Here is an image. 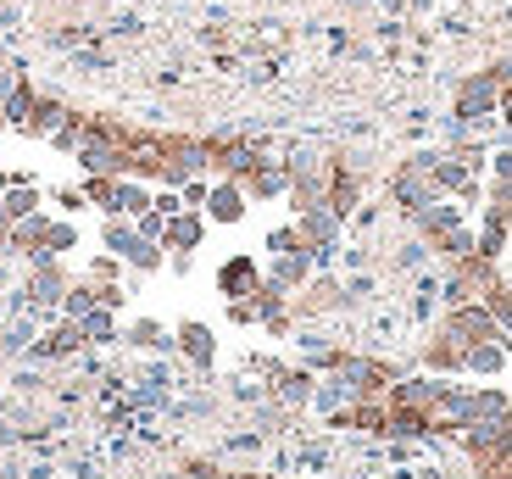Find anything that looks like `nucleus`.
Returning a JSON list of instances; mask_svg holds the SVG:
<instances>
[{"label":"nucleus","mask_w":512,"mask_h":479,"mask_svg":"<svg viewBox=\"0 0 512 479\" xmlns=\"http://www.w3.org/2000/svg\"><path fill=\"white\" fill-rule=\"evenodd\" d=\"M78 184H84V201L106 218L112 212V195H117V179H106V173H78Z\"/></svg>","instance_id":"a878e982"},{"label":"nucleus","mask_w":512,"mask_h":479,"mask_svg":"<svg viewBox=\"0 0 512 479\" xmlns=\"http://www.w3.org/2000/svg\"><path fill=\"white\" fill-rule=\"evenodd\" d=\"M78 223L73 218H51V234H45V257H67V251H78Z\"/></svg>","instance_id":"bb28decb"},{"label":"nucleus","mask_w":512,"mask_h":479,"mask_svg":"<svg viewBox=\"0 0 512 479\" xmlns=\"http://www.w3.org/2000/svg\"><path fill=\"white\" fill-rule=\"evenodd\" d=\"M490 78H496L501 90H507V84H512V56H501V62H490Z\"/></svg>","instance_id":"58836bf2"},{"label":"nucleus","mask_w":512,"mask_h":479,"mask_svg":"<svg viewBox=\"0 0 512 479\" xmlns=\"http://www.w3.org/2000/svg\"><path fill=\"white\" fill-rule=\"evenodd\" d=\"M479 301H485V307H490V318H496V324L512 335V285H507V279H501V285H490Z\"/></svg>","instance_id":"cd10ccee"},{"label":"nucleus","mask_w":512,"mask_h":479,"mask_svg":"<svg viewBox=\"0 0 512 479\" xmlns=\"http://www.w3.org/2000/svg\"><path fill=\"white\" fill-rule=\"evenodd\" d=\"M206 195H212V173H195V179L179 184V201H184V207H195V212L206 207Z\"/></svg>","instance_id":"2f4dec72"},{"label":"nucleus","mask_w":512,"mask_h":479,"mask_svg":"<svg viewBox=\"0 0 512 479\" xmlns=\"http://www.w3.org/2000/svg\"><path fill=\"white\" fill-rule=\"evenodd\" d=\"M173 351H179L195 374H212V368H218V335H212V324H201V318H179V324H173Z\"/></svg>","instance_id":"39448f33"},{"label":"nucleus","mask_w":512,"mask_h":479,"mask_svg":"<svg viewBox=\"0 0 512 479\" xmlns=\"http://www.w3.org/2000/svg\"><path fill=\"white\" fill-rule=\"evenodd\" d=\"M440 329H446L451 340H462V346H479V340H512L507 329H501L496 318H490L485 301H462V307H446Z\"/></svg>","instance_id":"7ed1b4c3"},{"label":"nucleus","mask_w":512,"mask_h":479,"mask_svg":"<svg viewBox=\"0 0 512 479\" xmlns=\"http://www.w3.org/2000/svg\"><path fill=\"white\" fill-rule=\"evenodd\" d=\"M151 195H156V184L117 179V195H112V212L106 218H140V212H151Z\"/></svg>","instance_id":"aec40b11"},{"label":"nucleus","mask_w":512,"mask_h":479,"mask_svg":"<svg viewBox=\"0 0 512 479\" xmlns=\"http://www.w3.org/2000/svg\"><path fill=\"white\" fill-rule=\"evenodd\" d=\"M78 351H84V324L56 312V324L39 335V357H78Z\"/></svg>","instance_id":"f3484780"},{"label":"nucleus","mask_w":512,"mask_h":479,"mask_svg":"<svg viewBox=\"0 0 512 479\" xmlns=\"http://www.w3.org/2000/svg\"><path fill=\"white\" fill-rule=\"evenodd\" d=\"M234 479H279V474H234Z\"/></svg>","instance_id":"37998d69"},{"label":"nucleus","mask_w":512,"mask_h":479,"mask_svg":"<svg viewBox=\"0 0 512 479\" xmlns=\"http://www.w3.org/2000/svg\"><path fill=\"white\" fill-rule=\"evenodd\" d=\"M134 223H140V234H145V240H162V229H167V218H162V212H140V218H134Z\"/></svg>","instance_id":"c9c22d12"},{"label":"nucleus","mask_w":512,"mask_h":479,"mask_svg":"<svg viewBox=\"0 0 512 479\" xmlns=\"http://www.w3.org/2000/svg\"><path fill=\"white\" fill-rule=\"evenodd\" d=\"M418 368H423V374L462 379V374H468V346H462V340H451L446 329H435V335L418 346Z\"/></svg>","instance_id":"6e6552de"},{"label":"nucleus","mask_w":512,"mask_h":479,"mask_svg":"<svg viewBox=\"0 0 512 479\" xmlns=\"http://www.w3.org/2000/svg\"><path fill=\"white\" fill-rule=\"evenodd\" d=\"M206 212H195V207H184V212H173L167 218V229H162V246L167 251H201L206 246Z\"/></svg>","instance_id":"ddd939ff"},{"label":"nucleus","mask_w":512,"mask_h":479,"mask_svg":"<svg viewBox=\"0 0 512 479\" xmlns=\"http://www.w3.org/2000/svg\"><path fill=\"white\" fill-rule=\"evenodd\" d=\"M95 307H101V279H90V273H84V279H73V285H67L62 318H84V312H95Z\"/></svg>","instance_id":"5701e85b"},{"label":"nucleus","mask_w":512,"mask_h":479,"mask_svg":"<svg viewBox=\"0 0 512 479\" xmlns=\"http://www.w3.org/2000/svg\"><path fill=\"white\" fill-rule=\"evenodd\" d=\"M78 324H84V346H117V340H123V329H117V312H106V307L84 312Z\"/></svg>","instance_id":"393cba45"},{"label":"nucleus","mask_w":512,"mask_h":479,"mask_svg":"<svg viewBox=\"0 0 512 479\" xmlns=\"http://www.w3.org/2000/svg\"><path fill=\"white\" fill-rule=\"evenodd\" d=\"M490 179H512V145H496V151H490Z\"/></svg>","instance_id":"f704fd0d"},{"label":"nucleus","mask_w":512,"mask_h":479,"mask_svg":"<svg viewBox=\"0 0 512 479\" xmlns=\"http://www.w3.org/2000/svg\"><path fill=\"white\" fill-rule=\"evenodd\" d=\"M507 234H512L507 218H496V212H479V223H474V251H479V257H490V262H501V257H507Z\"/></svg>","instance_id":"6ab92c4d"},{"label":"nucleus","mask_w":512,"mask_h":479,"mask_svg":"<svg viewBox=\"0 0 512 479\" xmlns=\"http://www.w3.org/2000/svg\"><path fill=\"white\" fill-rule=\"evenodd\" d=\"M279 251H307V240H301V229L290 223H279V229H268V257H279Z\"/></svg>","instance_id":"c756f323"},{"label":"nucleus","mask_w":512,"mask_h":479,"mask_svg":"<svg viewBox=\"0 0 512 479\" xmlns=\"http://www.w3.org/2000/svg\"><path fill=\"white\" fill-rule=\"evenodd\" d=\"M6 184H12V173H6V168H0V195H6Z\"/></svg>","instance_id":"79ce46f5"},{"label":"nucleus","mask_w":512,"mask_h":479,"mask_svg":"<svg viewBox=\"0 0 512 479\" xmlns=\"http://www.w3.org/2000/svg\"><path fill=\"white\" fill-rule=\"evenodd\" d=\"M507 407H512V396L501 385H468L462 413H457V435H462V429H479V424H496Z\"/></svg>","instance_id":"9d476101"},{"label":"nucleus","mask_w":512,"mask_h":479,"mask_svg":"<svg viewBox=\"0 0 512 479\" xmlns=\"http://www.w3.org/2000/svg\"><path fill=\"white\" fill-rule=\"evenodd\" d=\"M101 307H106V312H123V307H128V290H123V285H101Z\"/></svg>","instance_id":"e433bc0d"},{"label":"nucleus","mask_w":512,"mask_h":479,"mask_svg":"<svg viewBox=\"0 0 512 479\" xmlns=\"http://www.w3.org/2000/svg\"><path fill=\"white\" fill-rule=\"evenodd\" d=\"M496 117H501V123H507V129H512V84H507V90H501V106H496Z\"/></svg>","instance_id":"ea45409f"},{"label":"nucleus","mask_w":512,"mask_h":479,"mask_svg":"<svg viewBox=\"0 0 512 479\" xmlns=\"http://www.w3.org/2000/svg\"><path fill=\"white\" fill-rule=\"evenodd\" d=\"M240 190L251 195V207H256V201H284V190H290V162L262 156V162H256V168L240 179Z\"/></svg>","instance_id":"f8f14e48"},{"label":"nucleus","mask_w":512,"mask_h":479,"mask_svg":"<svg viewBox=\"0 0 512 479\" xmlns=\"http://www.w3.org/2000/svg\"><path fill=\"white\" fill-rule=\"evenodd\" d=\"M496 106H501V84L490 78V67L468 73L451 95V117H457V134H485L496 123Z\"/></svg>","instance_id":"f257e3e1"},{"label":"nucleus","mask_w":512,"mask_h":479,"mask_svg":"<svg viewBox=\"0 0 512 479\" xmlns=\"http://www.w3.org/2000/svg\"><path fill=\"white\" fill-rule=\"evenodd\" d=\"M312 273H318V262H312V251H279V257L268 262V279H273L279 290H290V296H295L301 285H307Z\"/></svg>","instance_id":"4468645a"},{"label":"nucleus","mask_w":512,"mask_h":479,"mask_svg":"<svg viewBox=\"0 0 512 479\" xmlns=\"http://www.w3.org/2000/svg\"><path fill=\"white\" fill-rule=\"evenodd\" d=\"M262 262H256V251H229V257L218 262V273H212V285H218V296L223 301H240V296H251L256 285H262Z\"/></svg>","instance_id":"0eeeda50"},{"label":"nucleus","mask_w":512,"mask_h":479,"mask_svg":"<svg viewBox=\"0 0 512 479\" xmlns=\"http://www.w3.org/2000/svg\"><path fill=\"white\" fill-rule=\"evenodd\" d=\"M0 212H6L12 223H23V218H34V212H45V184H39V179L6 184V195H0Z\"/></svg>","instance_id":"2eb2a0df"},{"label":"nucleus","mask_w":512,"mask_h":479,"mask_svg":"<svg viewBox=\"0 0 512 479\" xmlns=\"http://www.w3.org/2000/svg\"><path fill=\"white\" fill-rule=\"evenodd\" d=\"M145 234H140V223L134 218H101V251H112V257H123L128 262V251L140 246Z\"/></svg>","instance_id":"412c9836"},{"label":"nucleus","mask_w":512,"mask_h":479,"mask_svg":"<svg viewBox=\"0 0 512 479\" xmlns=\"http://www.w3.org/2000/svg\"><path fill=\"white\" fill-rule=\"evenodd\" d=\"M206 223H218V229H240L245 212H251V195L240 190V179H212V195H206Z\"/></svg>","instance_id":"1a4fd4ad"},{"label":"nucleus","mask_w":512,"mask_h":479,"mask_svg":"<svg viewBox=\"0 0 512 479\" xmlns=\"http://www.w3.org/2000/svg\"><path fill=\"white\" fill-rule=\"evenodd\" d=\"M507 363H512V340H479V346H468V374L474 379L507 374Z\"/></svg>","instance_id":"a211bd4d"},{"label":"nucleus","mask_w":512,"mask_h":479,"mask_svg":"<svg viewBox=\"0 0 512 479\" xmlns=\"http://www.w3.org/2000/svg\"><path fill=\"white\" fill-rule=\"evenodd\" d=\"M84 134H90V112H78V106H67L62 112V123H56V134H51V145L62 156H73L78 145H84Z\"/></svg>","instance_id":"b1692460"},{"label":"nucleus","mask_w":512,"mask_h":479,"mask_svg":"<svg viewBox=\"0 0 512 479\" xmlns=\"http://www.w3.org/2000/svg\"><path fill=\"white\" fill-rule=\"evenodd\" d=\"M0 134H12V117H6V101H0Z\"/></svg>","instance_id":"a19ab883"},{"label":"nucleus","mask_w":512,"mask_h":479,"mask_svg":"<svg viewBox=\"0 0 512 479\" xmlns=\"http://www.w3.org/2000/svg\"><path fill=\"white\" fill-rule=\"evenodd\" d=\"M123 346H134V351H167V346H173V329H167L162 318H134V324L123 329Z\"/></svg>","instance_id":"4be33fe9"},{"label":"nucleus","mask_w":512,"mask_h":479,"mask_svg":"<svg viewBox=\"0 0 512 479\" xmlns=\"http://www.w3.org/2000/svg\"><path fill=\"white\" fill-rule=\"evenodd\" d=\"M45 201H56V207H62V218H78V212L90 207V201H84V184H51V190H45Z\"/></svg>","instance_id":"c85d7f7f"},{"label":"nucleus","mask_w":512,"mask_h":479,"mask_svg":"<svg viewBox=\"0 0 512 479\" xmlns=\"http://www.w3.org/2000/svg\"><path fill=\"white\" fill-rule=\"evenodd\" d=\"M323 207H329L334 218H351V212L362 207V173L351 168L346 156H334V162H329V190H323Z\"/></svg>","instance_id":"9b49d317"},{"label":"nucleus","mask_w":512,"mask_h":479,"mask_svg":"<svg viewBox=\"0 0 512 479\" xmlns=\"http://www.w3.org/2000/svg\"><path fill=\"white\" fill-rule=\"evenodd\" d=\"M123 273H128V262L112 257V251H95V257H90V279H101V285H117Z\"/></svg>","instance_id":"7c9ffc66"},{"label":"nucleus","mask_w":512,"mask_h":479,"mask_svg":"<svg viewBox=\"0 0 512 479\" xmlns=\"http://www.w3.org/2000/svg\"><path fill=\"white\" fill-rule=\"evenodd\" d=\"M435 156L440 151H412L407 162H401L396 173H390V201H396L401 212H423L429 201H440V184H435Z\"/></svg>","instance_id":"f03ea898"},{"label":"nucleus","mask_w":512,"mask_h":479,"mask_svg":"<svg viewBox=\"0 0 512 479\" xmlns=\"http://www.w3.org/2000/svg\"><path fill=\"white\" fill-rule=\"evenodd\" d=\"M223 318H229L234 329H251V324H256V301H251V296H240V301H223Z\"/></svg>","instance_id":"473e14b6"},{"label":"nucleus","mask_w":512,"mask_h":479,"mask_svg":"<svg viewBox=\"0 0 512 479\" xmlns=\"http://www.w3.org/2000/svg\"><path fill=\"white\" fill-rule=\"evenodd\" d=\"M167 268H173V273L184 279V273L195 268V251H167Z\"/></svg>","instance_id":"4c0bfd02"},{"label":"nucleus","mask_w":512,"mask_h":479,"mask_svg":"<svg viewBox=\"0 0 512 479\" xmlns=\"http://www.w3.org/2000/svg\"><path fill=\"white\" fill-rule=\"evenodd\" d=\"M67 285H73L67 262H62V257H39V262H34V273H28V290H23V296L34 301L39 312H62Z\"/></svg>","instance_id":"423d86ee"},{"label":"nucleus","mask_w":512,"mask_h":479,"mask_svg":"<svg viewBox=\"0 0 512 479\" xmlns=\"http://www.w3.org/2000/svg\"><path fill=\"white\" fill-rule=\"evenodd\" d=\"M295 229H301V240H307L312 262H318V268H329L334 251H340V234H346V218H334L329 207H312V212H301V218H295Z\"/></svg>","instance_id":"20e7f679"},{"label":"nucleus","mask_w":512,"mask_h":479,"mask_svg":"<svg viewBox=\"0 0 512 479\" xmlns=\"http://www.w3.org/2000/svg\"><path fill=\"white\" fill-rule=\"evenodd\" d=\"M45 234H51V212H34V218L12 223V240H6V251L39 262V257H45Z\"/></svg>","instance_id":"dca6fc26"},{"label":"nucleus","mask_w":512,"mask_h":479,"mask_svg":"<svg viewBox=\"0 0 512 479\" xmlns=\"http://www.w3.org/2000/svg\"><path fill=\"white\" fill-rule=\"evenodd\" d=\"M184 479H234L229 468H218V463H206V457H195L190 468H184Z\"/></svg>","instance_id":"72a5a7b5"}]
</instances>
